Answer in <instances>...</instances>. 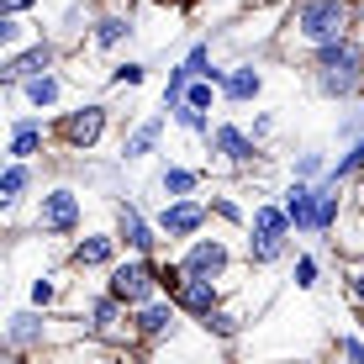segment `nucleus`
Returning <instances> with one entry per match:
<instances>
[{"label": "nucleus", "instance_id": "nucleus-4", "mask_svg": "<svg viewBox=\"0 0 364 364\" xmlns=\"http://www.w3.org/2000/svg\"><path fill=\"white\" fill-rule=\"evenodd\" d=\"M285 222H291V211H274V206H264L254 217V232H259V248L254 254L259 259H274V248H280V237H285Z\"/></svg>", "mask_w": 364, "mask_h": 364}, {"label": "nucleus", "instance_id": "nucleus-17", "mask_svg": "<svg viewBox=\"0 0 364 364\" xmlns=\"http://www.w3.org/2000/svg\"><path fill=\"white\" fill-rule=\"evenodd\" d=\"M37 143H43V132H37V127H21L16 137H11V154H16V159H27Z\"/></svg>", "mask_w": 364, "mask_h": 364}, {"label": "nucleus", "instance_id": "nucleus-27", "mask_svg": "<svg viewBox=\"0 0 364 364\" xmlns=\"http://www.w3.org/2000/svg\"><path fill=\"white\" fill-rule=\"evenodd\" d=\"M359 164H364V143H359V148H354V154H348V159H343V164H338V174H348V169H359ZM338 174H333V180H338Z\"/></svg>", "mask_w": 364, "mask_h": 364}, {"label": "nucleus", "instance_id": "nucleus-13", "mask_svg": "<svg viewBox=\"0 0 364 364\" xmlns=\"http://www.w3.org/2000/svg\"><path fill=\"white\" fill-rule=\"evenodd\" d=\"M27 95L37 100V106H53V100H58V80H48V74H32V80H27Z\"/></svg>", "mask_w": 364, "mask_h": 364}, {"label": "nucleus", "instance_id": "nucleus-18", "mask_svg": "<svg viewBox=\"0 0 364 364\" xmlns=\"http://www.w3.org/2000/svg\"><path fill=\"white\" fill-rule=\"evenodd\" d=\"M32 69H48V48H32L27 58H16V64H11V74H32Z\"/></svg>", "mask_w": 364, "mask_h": 364}, {"label": "nucleus", "instance_id": "nucleus-23", "mask_svg": "<svg viewBox=\"0 0 364 364\" xmlns=\"http://www.w3.org/2000/svg\"><path fill=\"white\" fill-rule=\"evenodd\" d=\"M185 64H191V74H217V69H206V64H211V48H191V58H185Z\"/></svg>", "mask_w": 364, "mask_h": 364}, {"label": "nucleus", "instance_id": "nucleus-1", "mask_svg": "<svg viewBox=\"0 0 364 364\" xmlns=\"http://www.w3.org/2000/svg\"><path fill=\"white\" fill-rule=\"evenodd\" d=\"M296 27H301V37H311V43H333V37H343V27H348V6L343 0H301Z\"/></svg>", "mask_w": 364, "mask_h": 364}, {"label": "nucleus", "instance_id": "nucleus-16", "mask_svg": "<svg viewBox=\"0 0 364 364\" xmlns=\"http://www.w3.org/2000/svg\"><path fill=\"white\" fill-rule=\"evenodd\" d=\"M21 191H27V169L16 164V169H6V180H0V196H6V200H16Z\"/></svg>", "mask_w": 364, "mask_h": 364}, {"label": "nucleus", "instance_id": "nucleus-9", "mask_svg": "<svg viewBox=\"0 0 364 364\" xmlns=\"http://www.w3.org/2000/svg\"><path fill=\"white\" fill-rule=\"evenodd\" d=\"M285 211H291V222H296V228H317V191L296 185L291 200H285Z\"/></svg>", "mask_w": 364, "mask_h": 364}, {"label": "nucleus", "instance_id": "nucleus-5", "mask_svg": "<svg viewBox=\"0 0 364 364\" xmlns=\"http://www.w3.org/2000/svg\"><path fill=\"white\" fill-rule=\"evenodd\" d=\"M100 127H106V111H100V106H85V111H74V117H69L64 137H69L74 148H90L95 137H100Z\"/></svg>", "mask_w": 364, "mask_h": 364}, {"label": "nucleus", "instance_id": "nucleus-22", "mask_svg": "<svg viewBox=\"0 0 364 364\" xmlns=\"http://www.w3.org/2000/svg\"><path fill=\"white\" fill-rule=\"evenodd\" d=\"M164 328H169V311L164 306H148L143 311V333H164Z\"/></svg>", "mask_w": 364, "mask_h": 364}, {"label": "nucleus", "instance_id": "nucleus-28", "mask_svg": "<svg viewBox=\"0 0 364 364\" xmlns=\"http://www.w3.org/2000/svg\"><path fill=\"white\" fill-rule=\"evenodd\" d=\"M137 80H143V69H137V64H127V69H117V85H137Z\"/></svg>", "mask_w": 364, "mask_h": 364}, {"label": "nucleus", "instance_id": "nucleus-19", "mask_svg": "<svg viewBox=\"0 0 364 364\" xmlns=\"http://www.w3.org/2000/svg\"><path fill=\"white\" fill-rule=\"evenodd\" d=\"M191 185H196V174H191V169H169V174H164V191H174V196H185Z\"/></svg>", "mask_w": 364, "mask_h": 364}, {"label": "nucleus", "instance_id": "nucleus-2", "mask_svg": "<svg viewBox=\"0 0 364 364\" xmlns=\"http://www.w3.org/2000/svg\"><path fill=\"white\" fill-rule=\"evenodd\" d=\"M354 74H359V53L333 37V43L322 48V85H328V90H348V85H354Z\"/></svg>", "mask_w": 364, "mask_h": 364}, {"label": "nucleus", "instance_id": "nucleus-29", "mask_svg": "<svg viewBox=\"0 0 364 364\" xmlns=\"http://www.w3.org/2000/svg\"><path fill=\"white\" fill-rule=\"evenodd\" d=\"M21 6H32V0H6V11H21Z\"/></svg>", "mask_w": 364, "mask_h": 364}, {"label": "nucleus", "instance_id": "nucleus-12", "mask_svg": "<svg viewBox=\"0 0 364 364\" xmlns=\"http://www.w3.org/2000/svg\"><path fill=\"white\" fill-rule=\"evenodd\" d=\"M122 232H127V243H132V248H148V243H154V237H148V222L137 217L132 206L122 211Z\"/></svg>", "mask_w": 364, "mask_h": 364}, {"label": "nucleus", "instance_id": "nucleus-20", "mask_svg": "<svg viewBox=\"0 0 364 364\" xmlns=\"http://www.w3.org/2000/svg\"><path fill=\"white\" fill-rule=\"evenodd\" d=\"M106 259H111V243H100V237L80 248V264H106Z\"/></svg>", "mask_w": 364, "mask_h": 364}, {"label": "nucleus", "instance_id": "nucleus-6", "mask_svg": "<svg viewBox=\"0 0 364 364\" xmlns=\"http://www.w3.org/2000/svg\"><path fill=\"white\" fill-rule=\"evenodd\" d=\"M111 291H117L122 301H143L148 291H154V274H148L143 264H122L117 274H111Z\"/></svg>", "mask_w": 364, "mask_h": 364}, {"label": "nucleus", "instance_id": "nucleus-26", "mask_svg": "<svg viewBox=\"0 0 364 364\" xmlns=\"http://www.w3.org/2000/svg\"><path fill=\"white\" fill-rule=\"evenodd\" d=\"M311 280H317V264H311V259H301V264H296V285H311Z\"/></svg>", "mask_w": 364, "mask_h": 364}, {"label": "nucleus", "instance_id": "nucleus-7", "mask_svg": "<svg viewBox=\"0 0 364 364\" xmlns=\"http://www.w3.org/2000/svg\"><path fill=\"white\" fill-rule=\"evenodd\" d=\"M222 264H228V254H222V243H196L191 248V259H185V274H217Z\"/></svg>", "mask_w": 364, "mask_h": 364}, {"label": "nucleus", "instance_id": "nucleus-8", "mask_svg": "<svg viewBox=\"0 0 364 364\" xmlns=\"http://www.w3.org/2000/svg\"><path fill=\"white\" fill-rule=\"evenodd\" d=\"M211 301H217V291H211L206 274H191V280L180 285V306L185 311H211Z\"/></svg>", "mask_w": 364, "mask_h": 364}, {"label": "nucleus", "instance_id": "nucleus-15", "mask_svg": "<svg viewBox=\"0 0 364 364\" xmlns=\"http://www.w3.org/2000/svg\"><path fill=\"white\" fill-rule=\"evenodd\" d=\"M159 143V122H148V127H137L132 132V143H127V154L137 159V154H148V148H154Z\"/></svg>", "mask_w": 364, "mask_h": 364}, {"label": "nucleus", "instance_id": "nucleus-30", "mask_svg": "<svg viewBox=\"0 0 364 364\" xmlns=\"http://www.w3.org/2000/svg\"><path fill=\"white\" fill-rule=\"evenodd\" d=\"M359 301H364V280H359Z\"/></svg>", "mask_w": 364, "mask_h": 364}, {"label": "nucleus", "instance_id": "nucleus-25", "mask_svg": "<svg viewBox=\"0 0 364 364\" xmlns=\"http://www.w3.org/2000/svg\"><path fill=\"white\" fill-rule=\"evenodd\" d=\"M32 333H37L32 317H16V322H11V338H16V343H21V338H32Z\"/></svg>", "mask_w": 364, "mask_h": 364}, {"label": "nucleus", "instance_id": "nucleus-21", "mask_svg": "<svg viewBox=\"0 0 364 364\" xmlns=\"http://www.w3.org/2000/svg\"><path fill=\"white\" fill-rule=\"evenodd\" d=\"M333 211H338V196H333V191H317V228H328Z\"/></svg>", "mask_w": 364, "mask_h": 364}, {"label": "nucleus", "instance_id": "nucleus-3", "mask_svg": "<svg viewBox=\"0 0 364 364\" xmlns=\"http://www.w3.org/2000/svg\"><path fill=\"white\" fill-rule=\"evenodd\" d=\"M74 222H80V200H74L69 191L43 196V228H48V232H69Z\"/></svg>", "mask_w": 364, "mask_h": 364}, {"label": "nucleus", "instance_id": "nucleus-14", "mask_svg": "<svg viewBox=\"0 0 364 364\" xmlns=\"http://www.w3.org/2000/svg\"><path fill=\"white\" fill-rule=\"evenodd\" d=\"M228 95H232V100H248V95H259V74H254V69H237L232 80H228Z\"/></svg>", "mask_w": 364, "mask_h": 364}, {"label": "nucleus", "instance_id": "nucleus-24", "mask_svg": "<svg viewBox=\"0 0 364 364\" xmlns=\"http://www.w3.org/2000/svg\"><path fill=\"white\" fill-rule=\"evenodd\" d=\"M127 37V21H100V43H122Z\"/></svg>", "mask_w": 364, "mask_h": 364}, {"label": "nucleus", "instance_id": "nucleus-10", "mask_svg": "<svg viewBox=\"0 0 364 364\" xmlns=\"http://www.w3.org/2000/svg\"><path fill=\"white\" fill-rule=\"evenodd\" d=\"M164 228L169 232H196L200 228V206H169L164 211Z\"/></svg>", "mask_w": 364, "mask_h": 364}, {"label": "nucleus", "instance_id": "nucleus-11", "mask_svg": "<svg viewBox=\"0 0 364 364\" xmlns=\"http://www.w3.org/2000/svg\"><path fill=\"white\" fill-rule=\"evenodd\" d=\"M217 148H222L228 159H248V154H254V143H248L237 127H222V132H217Z\"/></svg>", "mask_w": 364, "mask_h": 364}]
</instances>
